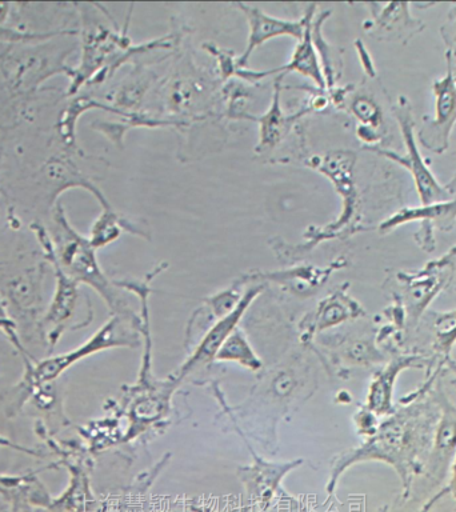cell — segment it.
I'll return each instance as SVG.
<instances>
[{
    "instance_id": "1",
    "label": "cell",
    "mask_w": 456,
    "mask_h": 512,
    "mask_svg": "<svg viewBox=\"0 0 456 512\" xmlns=\"http://www.w3.org/2000/svg\"><path fill=\"white\" fill-rule=\"evenodd\" d=\"M439 415L432 390L423 398L400 404L384 418L362 447L340 459L328 484V495L334 494L336 482L346 468L366 460H378L387 463L399 475L402 482L400 498L406 502L411 496L415 478L423 475Z\"/></svg>"
},
{
    "instance_id": "2",
    "label": "cell",
    "mask_w": 456,
    "mask_h": 512,
    "mask_svg": "<svg viewBox=\"0 0 456 512\" xmlns=\"http://www.w3.org/2000/svg\"><path fill=\"white\" fill-rule=\"evenodd\" d=\"M455 274L456 246L418 271L396 274L402 290L398 295L406 312V332L418 328L431 303L454 282Z\"/></svg>"
},
{
    "instance_id": "3",
    "label": "cell",
    "mask_w": 456,
    "mask_h": 512,
    "mask_svg": "<svg viewBox=\"0 0 456 512\" xmlns=\"http://www.w3.org/2000/svg\"><path fill=\"white\" fill-rule=\"evenodd\" d=\"M54 219L56 228L52 243L60 266L76 282L90 284L108 303L114 304V294L96 262L95 248L90 239L84 238L71 226L62 206L56 207Z\"/></svg>"
},
{
    "instance_id": "4",
    "label": "cell",
    "mask_w": 456,
    "mask_h": 512,
    "mask_svg": "<svg viewBox=\"0 0 456 512\" xmlns=\"http://www.w3.org/2000/svg\"><path fill=\"white\" fill-rule=\"evenodd\" d=\"M396 120H398L400 135H402L406 155L396 154L394 151L376 150L391 162L398 163L404 170L410 172L414 179L416 192L423 206L431 203L446 202L451 199L450 192L432 174L426 160L420 154L415 139V118L411 103L406 96H399L395 106H392Z\"/></svg>"
},
{
    "instance_id": "5",
    "label": "cell",
    "mask_w": 456,
    "mask_h": 512,
    "mask_svg": "<svg viewBox=\"0 0 456 512\" xmlns=\"http://www.w3.org/2000/svg\"><path fill=\"white\" fill-rule=\"evenodd\" d=\"M419 222V230L414 234V240L419 248L427 254L435 251V230L450 232L456 224V199L426 204V206L402 208L390 218L379 224L382 234H390L404 224Z\"/></svg>"
},
{
    "instance_id": "6",
    "label": "cell",
    "mask_w": 456,
    "mask_h": 512,
    "mask_svg": "<svg viewBox=\"0 0 456 512\" xmlns=\"http://www.w3.org/2000/svg\"><path fill=\"white\" fill-rule=\"evenodd\" d=\"M435 96L434 118H424L418 131V140L432 154L442 155L450 147V138L456 124V78L447 67V74L432 83Z\"/></svg>"
},
{
    "instance_id": "7",
    "label": "cell",
    "mask_w": 456,
    "mask_h": 512,
    "mask_svg": "<svg viewBox=\"0 0 456 512\" xmlns=\"http://www.w3.org/2000/svg\"><path fill=\"white\" fill-rule=\"evenodd\" d=\"M432 395L438 403L440 415L423 475L432 482L440 483L450 474L456 456V406L439 380L432 388Z\"/></svg>"
},
{
    "instance_id": "8",
    "label": "cell",
    "mask_w": 456,
    "mask_h": 512,
    "mask_svg": "<svg viewBox=\"0 0 456 512\" xmlns=\"http://www.w3.org/2000/svg\"><path fill=\"white\" fill-rule=\"evenodd\" d=\"M356 156L351 151H336L326 156L320 162L319 170L326 174L338 188L339 194L343 196L342 216L334 226L328 228L331 235L346 232L354 234L363 230L359 227V198L354 182V166Z\"/></svg>"
},
{
    "instance_id": "9",
    "label": "cell",
    "mask_w": 456,
    "mask_h": 512,
    "mask_svg": "<svg viewBox=\"0 0 456 512\" xmlns=\"http://www.w3.org/2000/svg\"><path fill=\"white\" fill-rule=\"evenodd\" d=\"M430 371L431 358L428 355L420 354V352H398L386 364L383 370L374 376L370 384V390L367 395V408L374 412L375 415L386 416L391 415L395 411L394 391L396 380H398L400 372L411 370Z\"/></svg>"
},
{
    "instance_id": "10",
    "label": "cell",
    "mask_w": 456,
    "mask_h": 512,
    "mask_svg": "<svg viewBox=\"0 0 456 512\" xmlns=\"http://www.w3.org/2000/svg\"><path fill=\"white\" fill-rule=\"evenodd\" d=\"M238 7L246 15L248 26H250L246 50L238 60V66L240 67L246 66L252 52L263 46L267 40L278 38V36H292V38L298 40L302 39L308 20L312 18L315 10V6H311L302 19L286 20L264 14L259 8L246 6L243 3L238 4Z\"/></svg>"
},
{
    "instance_id": "11",
    "label": "cell",
    "mask_w": 456,
    "mask_h": 512,
    "mask_svg": "<svg viewBox=\"0 0 456 512\" xmlns=\"http://www.w3.org/2000/svg\"><path fill=\"white\" fill-rule=\"evenodd\" d=\"M31 228L35 232L36 238L39 239L40 244H42L43 250L46 252V256L50 259L55 270L56 291L46 316V322L52 326L50 343L55 344L60 335V326L67 322L72 312H74L76 298H78V288H76L78 282L72 279L71 276H68L66 271L60 266L59 260L56 258L54 243H52V239L47 234V231L38 223L32 224Z\"/></svg>"
},
{
    "instance_id": "12",
    "label": "cell",
    "mask_w": 456,
    "mask_h": 512,
    "mask_svg": "<svg viewBox=\"0 0 456 512\" xmlns=\"http://www.w3.org/2000/svg\"><path fill=\"white\" fill-rule=\"evenodd\" d=\"M379 7L368 28L375 38L407 44L426 28V23L412 16L411 3H386L379 4Z\"/></svg>"
},
{
    "instance_id": "13",
    "label": "cell",
    "mask_w": 456,
    "mask_h": 512,
    "mask_svg": "<svg viewBox=\"0 0 456 512\" xmlns=\"http://www.w3.org/2000/svg\"><path fill=\"white\" fill-rule=\"evenodd\" d=\"M426 320L431 334V368L426 379H439L440 374L454 366L451 352L456 347V308L450 311H427ZM420 320V322H422Z\"/></svg>"
},
{
    "instance_id": "14",
    "label": "cell",
    "mask_w": 456,
    "mask_h": 512,
    "mask_svg": "<svg viewBox=\"0 0 456 512\" xmlns=\"http://www.w3.org/2000/svg\"><path fill=\"white\" fill-rule=\"evenodd\" d=\"M112 328H114V323H110L108 326L104 327L103 330H100L99 334L94 336L86 346L68 352V354L52 356V358L40 362L34 371L36 382H51V380L58 378V376L62 374L63 371H66L68 367L72 366V364L82 359L83 356L90 355L92 352L100 350V348L107 347L108 344H110L108 334H110Z\"/></svg>"
},
{
    "instance_id": "15",
    "label": "cell",
    "mask_w": 456,
    "mask_h": 512,
    "mask_svg": "<svg viewBox=\"0 0 456 512\" xmlns=\"http://www.w3.org/2000/svg\"><path fill=\"white\" fill-rule=\"evenodd\" d=\"M312 23L314 19L308 20L306 31H304L303 38L299 40L290 63L278 71H294L299 72L303 76L310 78L312 82L316 83L319 88L327 87L326 79H324L322 68L316 54L314 38H312Z\"/></svg>"
},
{
    "instance_id": "16",
    "label": "cell",
    "mask_w": 456,
    "mask_h": 512,
    "mask_svg": "<svg viewBox=\"0 0 456 512\" xmlns=\"http://www.w3.org/2000/svg\"><path fill=\"white\" fill-rule=\"evenodd\" d=\"M123 230L139 234V231L131 223L116 215L111 210V207L103 208L102 214L95 220L94 226L91 228V236L88 239H90L92 247L96 250V248L104 247L114 242V240L119 238Z\"/></svg>"
},
{
    "instance_id": "17",
    "label": "cell",
    "mask_w": 456,
    "mask_h": 512,
    "mask_svg": "<svg viewBox=\"0 0 456 512\" xmlns=\"http://www.w3.org/2000/svg\"><path fill=\"white\" fill-rule=\"evenodd\" d=\"M274 102L272 107L259 119L260 123V142L258 150L264 151L268 148L274 147L276 143L282 139L283 132L287 128V123L291 119L283 116L282 110L279 107V83L275 84Z\"/></svg>"
},
{
    "instance_id": "18",
    "label": "cell",
    "mask_w": 456,
    "mask_h": 512,
    "mask_svg": "<svg viewBox=\"0 0 456 512\" xmlns=\"http://www.w3.org/2000/svg\"><path fill=\"white\" fill-rule=\"evenodd\" d=\"M351 110L363 126L374 128V130H378L382 126V110L374 100L367 98V96L356 98L352 102Z\"/></svg>"
},
{
    "instance_id": "19",
    "label": "cell",
    "mask_w": 456,
    "mask_h": 512,
    "mask_svg": "<svg viewBox=\"0 0 456 512\" xmlns=\"http://www.w3.org/2000/svg\"><path fill=\"white\" fill-rule=\"evenodd\" d=\"M440 35L446 46V59L456 60V3L450 4L446 22L440 28Z\"/></svg>"
},
{
    "instance_id": "20",
    "label": "cell",
    "mask_w": 456,
    "mask_h": 512,
    "mask_svg": "<svg viewBox=\"0 0 456 512\" xmlns=\"http://www.w3.org/2000/svg\"><path fill=\"white\" fill-rule=\"evenodd\" d=\"M450 474V482L447 483V486H444L440 491H436V494L432 496V498L428 500L426 504H424L420 512H430L432 508H434L435 504L438 503L440 499H443L444 496L447 495H451L456 502V456L454 459V463H452Z\"/></svg>"
},
{
    "instance_id": "21",
    "label": "cell",
    "mask_w": 456,
    "mask_h": 512,
    "mask_svg": "<svg viewBox=\"0 0 456 512\" xmlns=\"http://www.w3.org/2000/svg\"><path fill=\"white\" fill-rule=\"evenodd\" d=\"M278 502L279 512H312L302 500L295 499L284 491H279Z\"/></svg>"
},
{
    "instance_id": "22",
    "label": "cell",
    "mask_w": 456,
    "mask_h": 512,
    "mask_svg": "<svg viewBox=\"0 0 456 512\" xmlns=\"http://www.w3.org/2000/svg\"><path fill=\"white\" fill-rule=\"evenodd\" d=\"M8 14H10V4L0 3V23L6 22Z\"/></svg>"
},
{
    "instance_id": "23",
    "label": "cell",
    "mask_w": 456,
    "mask_h": 512,
    "mask_svg": "<svg viewBox=\"0 0 456 512\" xmlns=\"http://www.w3.org/2000/svg\"><path fill=\"white\" fill-rule=\"evenodd\" d=\"M444 187H446V190L450 192L451 196L456 194V172L455 175L452 176L450 182H448Z\"/></svg>"
},
{
    "instance_id": "24",
    "label": "cell",
    "mask_w": 456,
    "mask_h": 512,
    "mask_svg": "<svg viewBox=\"0 0 456 512\" xmlns=\"http://www.w3.org/2000/svg\"><path fill=\"white\" fill-rule=\"evenodd\" d=\"M447 67L450 68L452 72H454L456 78V60L446 59Z\"/></svg>"
},
{
    "instance_id": "25",
    "label": "cell",
    "mask_w": 456,
    "mask_h": 512,
    "mask_svg": "<svg viewBox=\"0 0 456 512\" xmlns=\"http://www.w3.org/2000/svg\"><path fill=\"white\" fill-rule=\"evenodd\" d=\"M384 512H387V510H386V511H384Z\"/></svg>"
}]
</instances>
